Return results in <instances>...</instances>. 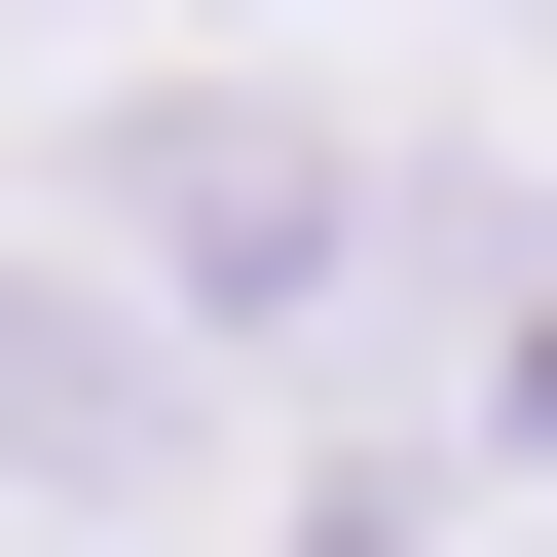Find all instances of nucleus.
Segmentation results:
<instances>
[{"instance_id":"f257e3e1","label":"nucleus","mask_w":557,"mask_h":557,"mask_svg":"<svg viewBox=\"0 0 557 557\" xmlns=\"http://www.w3.org/2000/svg\"><path fill=\"white\" fill-rule=\"evenodd\" d=\"M0 483H149V335L75 260H0Z\"/></svg>"}]
</instances>
